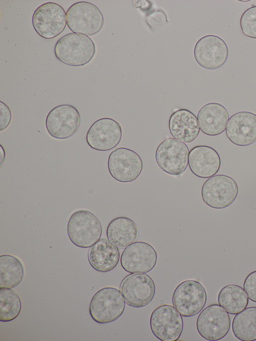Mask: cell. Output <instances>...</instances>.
<instances>
[{"mask_svg": "<svg viewBox=\"0 0 256 341\" xmlns=\"http://www.w3.org/2000/svg\"><path fill=\"white\" fill-rule=\"evenodd\" d=\"M96 50L95 44L88 36L74 32L60 38L54 48L58 60L72 66L88 64L94 58Z\"/></svg>", "mask_w": 256, "mask_h": 341, "instance_id": "obj_1", "label": "cell"}, {"mask_svg": "<svg viewBox=\"0 0 256 341\" xmlns=\"http://www.w3.org/2000/svg\"><path fill=\"white\" fill-rule=\"evenodd\" d=\"M67 231L70 240L74 245L88 248L100 240L102 228L98 219L91 212L78 210L71 214Z\"/></svg>", "mask_w": 256, "mask_h": 341, "instance_id": "obj_2", "label": "cell"}, {"mask_svg": "<svg viewBox=\"0 0 256 341\" xmlns=\"http://www.w3.org/2000/svg\"><path fill=\"white\" fill-rule=\"evenodd\" d=\"M66 24L74 33L90 36L98 33L104 24V16L94 4L80 1L67 10Z\"/></svg>", "mask_w": 256, "mask_h": 341, "instance_id": "obj_3", "label": "cell"}, {"mask_svg": "<svg viewBox=\"0 0 256 341\" xmlns=\"http://www.w3.org/2000/svg\"><path fill=\"white\" fill-rule=\"evenodd\" d=\"M126 302L120 290L113 287L99 290L92 296L89 308L92 318L99 324L112 322L123 314Z\"/></svg>", "mask_w": 256, "mask_h": 341, "instance_id": "obj_4", "label": "cell"}, {"mask_svg": "<svg viewBox=\"0 0 256 341\" xmlns=\"http://www.w3.org/2000/svg\"><path fill=\"white\" fill-rule=\"evenodd\" d=\"M238 192L237 183L232 178L217 174L204 182L201 189V196L203 202L210 208L222 209L232 204Z\"/></svg>", "mask_w": 256, "mask_h": 341, "instance_id": "obj_5", "label": "cell"}, {"mask_svg": "<svg viewBox=\"0 0 256 341\" xmlns=\"http://www.w3.org/2000/svg\"><path fill=\"white\" fill-rule=\"evenodd\" d=\"M189 149L187 145L169 138L158 145L155 152L156 164L164 172L172 176L182 174L188 164Z\"/></svg>", "mask_w": 256, "mask_h": 341, "instance_id": "obj_6", "label": "cell"}, {"mask_svg": "<svg viewBox=\"0 0 256 341\" xmlns=\"http://www.w3.org/2000/svg\"><path fill=\"white\" fill-rule=\"evenodd\" d=\"M32 24L36 32L45 39L58 36L66 25V15L60 4L48 2L39 6L34 12Z\"/></svg>", "mask_w": 256, "mask_h": 341, "instance_id": "obj_7", "label": "cell"}, {"mask_svg": "<svg viewBox=\"0 0 256 341\" xmlns=\"http://www.w3.org/2000/svg\"><path fill=\"white\" fill-rule=\"evenodd\" d=\"M207 300L206 290L198 281L186 280L175 288L172 297L173 306L184 317L194 316L202 310Z\"/></svg>", "mask_w": 256, "mask_h": 341, "instance_id": "obj_8", "label": "cell"}, {"mask_svg": "<svg viewBox=\"0 0 256 341\" xmlns=\"http://www.w3.org/2000/svg\"><path fill=\"white\" fill-rule=\"evenodd\" d=\"M183 320L174 306L162 304L156 308L150 317V327L154 336L162 341H176L183 330Z\"/></svg>", "mask_w": 256, "mask_h": 341, "instance_id": "obj_9", "label": "cell"}, {"mask_svg": "<svg viewBox=\"0 0 256 341\" xmlns=\"http://www.w3.org/2000/svg\"><path fill=\"white\" fill-rule=\"evenodd\" d=\"M228 313L219 304L204 308L198 316L196 326L199 334L208 340H219L228 332L230 328Z\"/></svg>", "mask_w": 256, "mask_h": 341, "instance_id": "obj_10", "label": "cell"}, {"mask_svg": "<svg viewBox=\"0 0 256 341\" xmlns=\"http://www.w3.org/2000/svg\"><path fill=\"white\" fill-rule=\"evenodd\" d=\"M120 290L126 304L134 308H142L154 298L156 286L153 280L144 273H130L120 282Z\"/></svg>", "mask_w": 256, "mask_h": 341, "instance_id": "obj_11", "label": "cell"}, {"mask_svg": "<svg viewBox=\"0 0 256 341\" xmlns=\"http://www.w3.org/2000/svg\"><path fill=\"white\" fill-rule=\"evenodd\" d=\"M108 166L111 176L121 182L135 180L140 174L143 168L140 156L134 150L121 147L110 154Z\"/></svg>", "mask_w": 256, "mask_h": 341, "instance_id": "obj_12", "label": "cell"}, {"mask_svg": "<svg viewBox=\"0 0 256 341\" xmlns=\"http://www.w3.org/2000/svg\"><path fill=\"white\" fill-rule=\"evenodd\" d=\"M80 116L78 110L70 104L54 107L47 115L46 127L49 134L57 139H66L72 136L78 130Z\"/></svg>", "mask_w": 256, "mask_h": 341, "instance_id": "obj_13", "label": "cell"}, {"mask_svg": "<svg viewBox=\"0 0 256 341\" xmlns=\"http://www.w3.org/2000/svg\"><path fill=\"white\" fill-rule=\"evenodd\" d=\"M194 58L202 68L216 70L226 62L228 49L225 41L220 37L209 34L201 38L195 44L194 50Z\"/></svg>", "mask_w": 256, "mask_h": 341, "instance_id": "obj_14", "label": "cell"}, {"mask_svg": "<svg viewBox=\"0 0 256 341\" xmlns=\"http://www.w3.org/2000/svg\"><path fill=\"white\" fill-rule=\"evenodd\" d=\"M120 123L109 118H100L93 123L88 130L86 140L92 148L98 151H108L116 148L122 138Z\"/></svg>", "mask_w": 256, "mask_h": 341, "instance_id": "obj_15", "label": "cell"}, {"mask_svg": "<svg viewBox=\"0 0 256 341\" xmlns=\"http://www.w3.org/2000/svg\"><path fill=\"white\" fill-rule=\"evenodd\" d=\"M157 252L153 246L144 242H136L126 248L120 256V264L129 273H146L155 266Z\"/></svg>", "mask_w": 256, "mask_h": 341, "instance_id": "obj_16", "label": "cell"}, {"mask_svg": "<svg viewBox=\"0 0 256 341\" xmlns=\"http://www.w3.org/2000/svg\"><path fill=\"white\" fill-rule=\"evenodd\" d=\"M226 134L234 145L245 146L256 141V114L250 112H240L228 119Z\"/></svg>", "mask_w": 256, "mask_h": 341, "instance_id": "obj_17", "label": "cell"}, {"mask_svg": "<svg viewBox=\"0 0 256 341\" xmlns=\"http://www.w3.org/2000/svg\"><path fill=\"white\" fill-rule=\"evenodd\" d=\"M188 164L191 172L202 178H210L219 170L221 160L212 147L200 145L192 148L189 153Z\"/></svg>", "mask_w": 256, "mask_h": 341, "instance_id": "obj_18", "label": "cell"}, {"mask_svg": "<svg viewBox=\"0 0 256 341\" xmlns=\"http://www.w3.org/2000/svg\"><path fill=\"white\" fill-rule=\"evenodd\" d=\"M197 119L200 130L209 136H216L226 130L229 116L226 109L218 102H209L199 110Z\"/></svg>", "mask_w": 256, "mask_h": 341, "instance_id": "obj_19", "label": "cell"}, {"mask_svg": "<svg viewBox=\"0 0 256 341\" xmlns=\"http://www.w3.org/2000/svg\"><path fill=\"white\" fill-rule=\"evenodd\" d=\"M168 128L174 138L186 143L193 142L200 130L196 116L185 108L179 109L171 114Z\"/></svg>", "mask_w": 256, "mask_h": 341, "instance_id": "obj_20", "label": "cell"}, {"mask_svg": "<svg viewBox=\"0 0 256 341\" xmlns=\"http://www.w3.org/2000/svg\"><path fill=\"white\" fill-rule=\"evenodd\" d=\"M119 250L108 240L101 238L88 250V262L96 270L105 272L112 270L118 264Z\"/></svg>", "mask_w": 256, "mask_h": 341, "instance_id": "obj_21", "label": "cell"}, {"mask_svg": "<svg viewBox=\"0 0 256 341\" xmlns=\"http://www.w3.org/2000/svg\"><path fill=\"white\" fill-rule=\"evenodd\" d=\"M138 234L136 224L126 216L112 220L106 228L108 240L120 248H126L134 243L138 238Z\"/></svg>", "mask_w": 256, "mask_h": 341, "instance_id": "obj_22", "label": "cell"}, {"mask_svg": "<svg viewBox=\"0 0 256 341\" xmlns=\"http://www.w3.org/2000/svg\"><path fill=\"white\" fill-rule=\"evenodd\" d=\"M218 302L228 313L236 314L246 308L248 298L242 286L228 284L224 286L218 292Z\"/></svg>", "mask_w": 256, "mask_h": 341, "instance_id": "obj_23", "label": "cell"}, {"mask_svg": "<svg viewBox=\"0 0 256 341\" xmlns=\"http://www.w3.org/2000/svg\"><path fill=\"white\" fill-rule=\"evenodd\" d=\"M234 336L242 341L256 340V306L246 308L232 322Z\"/></svg>", "mask_w": 256, "mask_h": 341, "instance_id": "obj_24", "label": "cell"}, {"mask_svg": "<svg viewBox=\"0 0 256 341\" xmlns=\"http://www.w3.org/2000/svg\"><path fill=\"white\" fill-rule=\"evenodd\" d=\"M24 268L21 261L10 254L0 256V288H12L22 280Z\"/></svg>", "mask_w": 256, "mask_h": 341, "instance_id": "obj_25", "label": "cell"}, {"mask_svg": "<svg viewBox=\"0 0 256 341\" xmlns=\"http://www.w3.org/2000/svg\"><path fill=\"white\" fill-rule=\"evenodd\" d=\"M22 309L19 296L10 288H0V321L10 322L18 316Z\"/></svg>", "mask_w": 256, "mask_h": 341, "instance_id": "obj_26", "label": "cell"}, {"mask_svg": "<svg viewBox=\"0 0 256 341\" xmlns=\"http://www.w3.org/2000/svg\"><path fill=\"white\" fill-rule=\"evenodd\" d=\"M242 34L251 38H256V6L246 10L240 18Z\"/></svg>", "mask_w": 256, "mask_h": 341, "instance_id": "obj_27", "label": "cell"}, {"mask_svg": "<svg viewBox=\"0 0 256 341\" xmlns=\"http://www.w3.org/2000/svg\"><path fill=\"white\" fill-rule=\"evenodd\" d=\"M243 286L248 298L256 302V270L250 272L246 276Z\"/></svg>", "mask_w": 256, "mask_h": 341, "instance_id": "obj_28", "label": "cell"}, {"mask_svg": "<svg viewBox=\"0 0 256 341\" xmlns=\"http://www.w3.org/2000/svg\"><path fill=\"white\" fill-rule=\"evenodd\" d=\"M0 131L5 130L10 124L12 113L8 106L4 102H0Z\"/></svg>", "mask_w": 256, "mask_h": 341, "instance_id": "obj_29", "label": "cell"}]
</instances>
